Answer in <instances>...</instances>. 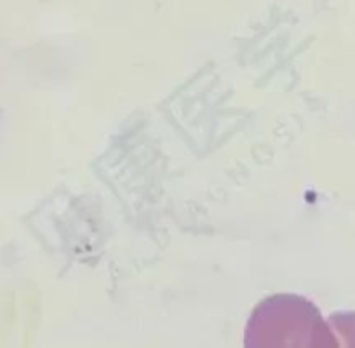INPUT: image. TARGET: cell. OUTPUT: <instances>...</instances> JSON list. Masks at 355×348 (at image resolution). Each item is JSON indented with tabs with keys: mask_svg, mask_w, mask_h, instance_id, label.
<instances>
[]
</instances>
